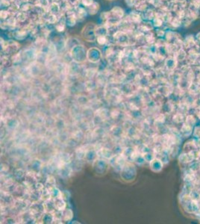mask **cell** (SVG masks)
Returning a JSON list of instances; mask_svg holds the SVG:
<instances>
[{
  "instance_id": "1",
  "label": "cell",
  "mask_w": 200,
  "mask_h": 224,
  "mask_svg": "<svg viewBox=\"0 0 200 224\" xmlns=\"http://www.w3.org/2000/svg\"><path fill=\"white\" fill-rule=\"evenodd\" d=\"M96 25L93 23H88L86 25L82 31V35L84 38H85L88 41H93L96 39Z\"/></svg>"
},
{
  "instance_id": "2",
  "label": "cell",
  "mask_w": 200,
  "mask_h": 224,
  "mask_svg": "<svg viewBox=\"0 0 200 224\" xmlns=\"http://www.w3.org/2000/svg\"><path fill=\"white\" fill-rule=\"evenodd\" d=\"M111 13L115 17H116V18L118 19L122 18V17H123V15H124V11H123V10L121 8H119V7H115V8H113V9H112Z\"/></svg>"
},
{
  "instance_id": "3",
  "label": "cell",
  "mask_w": 200,
  "mask_h": 224,
  "mask_svg": "<svg viewBox=\"0 0 200 224\" xmlns=\"http://www.w3.org/2000/svg\"><path fill=\"white\" fill-rule=\"evenodd\" d=\"M87 8H88L89 13H90V14H92V15H93V14H96L97 11H99V4L96 3V2H93L91 5H90V6L87 7Z\"/></svg>"
},
{
  "instance_id": "4",
  "label": "cell",
  "mask_w": 200,
  "mask_h": 224,
  "mask_svg": "<svg viewBox=\"0 0 200 224\" xmlns=\"http://www.w3.org/2000/svg\"><path fill=\"white\" fill-rule=\"evenodd\" d=\"M67 24H68L70 26H73V25H75L76 23V18L75 17H73V15L70 16V17H68L67 19Z\"/></svg>"
},
{
  "instance_id": "5",
  "label": "cell",
  "mask_w": 200,
  "mask_h": 224,
  "mask_svg": "<svg viewBox=\"0 0 200 224\" xmlns=\"http://www.w3.org/2000/svg\"><path fill=\"white\" fill-rule=\"evenodd\" d=\"M96 41H97V42L99 43V44H101V45H103V44H105L107 42V39H106L105 36H97Z\"/></svg>"
},
{
  "instance_id": "6",
  "label": "cell",
  "mask_w": 200,
  "mask_h": 224,
  "mask_svg": "<svg viewBox=\"0 0 200 224\" xmlns=\"http://www.w3.org/2000/svg\"><path fill=\"white\" fill-rule=\"evenodd\" d=\"M77 12H78V15H79L78 16V17H79V18H84V16H86V14H87L85 10L82 8H79Z\"/></svg>"
},
{
  "instance_id": "7",
  "label": "cell",
  "mask_w": 200,
  "mask_h": 224,
  "mask_svg": "<svg viewBox=\"0 0 200 224\" xmlns=\"http://www.w3.org/2000/svg\"><path fill=\"white\" fill-rule=\"evenodd\" d=\"M60 8H59V5L57 3H53L52 4V5L50 6V11L52 13L55 14V13H57L59 11Z\"/></svg>"
},
{
  "instance_id": "8",
  "label": "cell",
  "mask_w": 200,
  "mask_h": 224,
  "mask_svg": "<svg viewBox=\"0 0 200 224\" xmlns=\"http://www.w3.org/2000/svg\"><path fill=\"white\" fill-rule=\"evenodd\" d=\"M93 0H82V4L84 5V6L89 7L90 5H91L93 3Z\"/></svg>"
},
{
  "instance_id": "9",
  "label": "cell",
  "mask_w": 200,
  "mask_h": 224,
  "mask_svg": "<svg viewBox=\"0 0 200 224\" xmlns=\"http://www.w3.org/2000/svg\"><path fill=\"white\" fill-rule=\"evenodd\" d=\"M56 28H57V30L58 31H63L64 29V25H61V24H59V25H57V26H56Z\"/></svg>"
},
{
  "instance_id": "10",
  "label": "cell",
  "mask_w": 200,
  "mask_h": 224,
  "mask_svg": "<svg viewBox=\"0 0 200 224\" xmlns=\"http://www.w3.org/2000/svg\"><path fill=\"white\" fill-rule=\"evenodd\" d=\"M7 15H8V13H7V11H1V18L5 19V18H6Z\"/></svg>"
},
{
  "instance_id": "11",
  "label": "cell",
  "mask_w": 200,
  "mask_h": 224,
  "mask_svg": "<svg viewBox=\"0 0 200 224\" xmlns=\"http://www.w3.org/2000/svg\"><path fill=\"white\" fill-rule=\"evenodd\" d=\"M5 1H7V2H11V1H12V0H5Z\"/></svg>"
}]
</instances>
